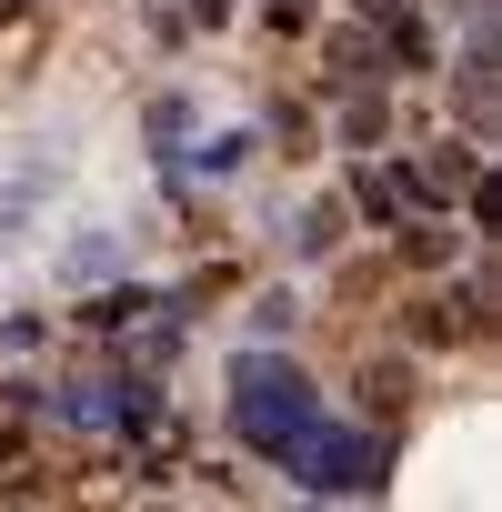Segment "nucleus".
I'll return each mask as SVG.
<instances>
[{
	"instance_id": "f257e3e1",
	"label": "nucleus",
	"mask_w": 502,
	"mask_h": 512,
	"mask_svg": "<svg viewBox=\"0 0 502 512\" xmlns=\"http://www.w3.org/2000/svg\"><path fill=\"white\" fill-rule=\"evenodd\" d=\"M462 181H472V161H462V151H442V161L422 171V191H462Z\"/></svg>"
}]
</instances>
